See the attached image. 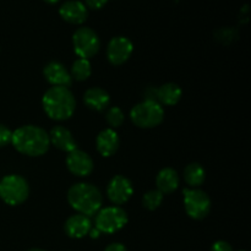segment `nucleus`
<instances>
[{"instance_id":"nucleus-1","label":"nucleus","mask_w":251,"mask_h":251,"mask_svg":"<svg viewBox=\"0 0 251 251\" xmlns=\"http://www.w3.org/2000/svg\"><path fill=\"white\" fill-rule=\"evenodd\" d=\"M11 144L20 153L31 157L42 156L50 146L48 132L36 125H25L15 130Z\"/></svg>"},{"instance_id":"nucleus-2","label":"nucleus","mask_w":251,"mask_h":251,"mask_svg":"<svg viewBox=\"0 0 251 251\" xmlns=\"http://www.w3.org/2000/svg\"><path fill=\"white\" fill-rule=\"evenodd\" d=\"M42 105L46 114L50 119L61 122L73 117L76 108V100L73 92L68 87L53 86L44 93Z\"/></svg>"},{"instance_id":"nucleus-3","label":"nucleus","mask_w":251,"mask_h":251,"mask_svg":"<svg viewBox=\"0 0 251 251\" xmlns=\"http://www.w3.org/2000/svg\"><path fill=\"white\" fill-rule=\"evenodd\" d=\"M68 201L74 210L91 217L102 208L103 196L92 184L78 183L69 189Z\"/></svg>"},{"instance_id":"nucleus-4","label":"nucleus","mask_w":251,"mask_h":251,"mask_svg":"<svg viewBox=\"0 0 251 251\" xmlns=\"http://www.w3.org/2000/svg\"><path fill=\"white\" fill-rule=\"evenodd\" d=\"M28 195L29 186L24 176L10 174L0 180V198L7 205H20L27 200Z\"/></svg>"},{"instance_id":"nucleus-5","label":"nucleus","mask_w":251,"mask_h":251,"mask_svg":"<svg viewBox=\"0 0 251 251\" xmlns=\"http://www.w3.org/2000/svg\"><path fill=\"white\" fill-rule=\"evenodd\" d=\"M131 122L142 129H151L163 122L164 110L158 102L144 100L135 105L130 112Z\"/></svg>"},{"instance_id":"nucleus-6","label":"nucleus","mask_w":251,"mask_h":251,"mask_svg":"<svg viewBox=\"0 0 251 251\" xmlns=\"http://www.w3.org/2000/svg\"><path fill=\"white\" fill-rule=\"evenodd\" d=\"M127 223V215L119 206H110V207L100 208L96 213L95 225L100 233L113 234Z\"/></svg>"},{"instance_id":"nucleus-7","label":"nucleus","mask_w":251,"mask_h":251,"mask_svg":"<svg viewBox=\"0 0 251 251\" xmlns=\"http://www.w3.org/2000/svg\"><path fill=\"white\" fill-rule=\"evenodd\" d=\"M184 194V207L189 217L193 220H202L210 213L211 200L205 191L200 189L185 188Z\"/></svg>"},{"instance_id":"nucleus-8","label":"nucleus","mask_w":251,"mask_h":251,"mask_svg":"<svg viewBox=\"0 0 251 251\" xmlns=\"http://www.w3.org/2000/svg\"><path fill=\"white\" fill-rule=\"evenodd\" d=\"M74 50L78 58L88 59L95 56L100 49V39L90 27H80L73 36Z\"/></svg>"},{"instance_id":"nucleus-9","label":"nucleus","mask_w":251,"mask_h":251,"mask_svg":"<svg viewBox=\"0 0 251 251\" xmlns=\"http://www.w3.org/2000/svg\"><path fill=\"white\" fill-rule=\"evenodd\" d=\"M134 51V44L126 37H114L107 47V58L113 65L126 63Z\"/></svg>"},{"instance_id":"nucleus-10","label":"nucleus","mask_w":251,"mask_h":251,"mask_svg":"<svg viewBox=\"0 0 251 251\" xmlns=\"http://www.w3.org/2000/svg\"><path fill=\"white\" fill-rule=\"evenodd\" d=\"M132 194H134V188L131 181L126 176H115L108 184L107 195L114 205H123L127 202Z\"/></svg>"},{"instance_id":"nucleus-11","label":"nucleus","mask_w":251,"mask_h":251,"mask_svg":"<svg viewBox=\"0 0 251 251\" xmlns=\"http://www.w3.org/2000/svg\"><path fill=\"white\" fill-rule=\"evenodd\" d=\"M66 166L73 174L77 176H87L93 171V161L86 152L74 150L66 157Z\"/></svg>"},{"instance_id":"nucleus-12","label":"nucleus","mask_w":251,"mask_h":251,"mask_svg":"<svg viewBox=\"0 0 251 251\" xmlns=\"http://www.w3.org/2000/svg\"><path fill=\"white\" fill-rule=\"evenodd\" d=\"M61 19L73 25H81L87 20L88 11L86 5L78 0L65 1L59 9Z\"/></svg>"},{"instance_id":"nucleus-13","label":"nucleus","mask_w":251,"mask_h":251,"mask_svg":"<svg viewBox=\"0 0 251 251\" xmlns=\"http://www.w3.org/2000/svg\"><path fill=\"white\" fill-rule=\"evenodd\" d=\"M44 77L50 85L59 87H68L73 83V77L65 66L59 61H50L44 68Z\"/></svg>"},{"instance_id":"nucleus-14","label":"nucleus","mask_w":251,"mask_h":251,"mask_svg":"<svg viewBox=\"0 0 251 251\" xmlns=\"http://www.w3.org/2000/svg\"><path fill=\"white\" fill-rule=\"evenodd\" d=\"M91 229H92V222H91L90 217L81 215V213L69 217L65 223L66 234L74 239L83 238L90 233Z\"/></svg>"},{"instance_id":"nucleus-15","label":"nucleus","mask_w":251,"mask_h":251,"mask_svg":"<svg viewBox=\"0 0 251 251\" xmlns=\"http://www.w3.org/2000/svg\"><path fill=\"white\" fill-rule=\"evenodd\" d=\"M119 136L114 129H104L98 134L97 140H96V146L97 151L102 154L103 157H112L114 156L115 152L119 149Z\"/></svg>"},{"instance_id":"nucleus-16","label":"nucleus","mask_w":251,"mask_h":251,"mask_svg":"<svg viewBox=\"0 0 251 251\" xmlns=\"http://www.w3.org/2000/svg\"><path fill=\"white\" fill-rule=\"evenodd\" d=\"M49 141L56 149L68 152V153L77 149V145H76L73 134L65 126H61V125H58V126L51 129L50 134H49Z\"/></svg>"},{"instance_id":"nucleus-17","label":"nucleus","mask_w":251,"mask_h":251,"mask_svg":"<svg viewBox=\"0 0 251 251\" xmlns=\"http://www.w3.org/2000/svg\"><path fill=\"white\" fill-rule=\"evenodd\" d=\"M83 102L90 109L102 112L110 103L109 93L103 88L92 87L86 91L85 96H83Z\"/></svg>"},{"instance_id":"nucleus-18","label":"nucleus","mask_w":251,"mask_h":251,"mask_svg":"<svg viewBox=\"0 0 251 251\" xmlns=\"http://www.w3.org/2000/svg\"><path fill=\"white\" fill-rule=\"evenodd\" d=\"M180 179L173 168H164L158 173L156 179L157 190L162 194H171L178 189Z\"/></svg>"},{"instance_id":"nucleus-19","label":"nucleus","mask_w":251,"mask_h":251,"mask_svg":"<svg viewBox=\"0 0 251 251\" xmlns=\"http://www.w3.org/2000/svg\"><path fill=\"white\" fill-rule=\"evenodd\" d=\"M180 98L181 88L176 83H166L157 90V100L161 105H176Z\"/></svg>"},{"instance_id":"nucleus-20","label":"nucleus","mask_w":251,"mask_h":251,"mask_svg":"<svg viewBox=\"0 0 251 251\" xmlns=\"http://www.w3.org/2000/svg\"><path fill=\"white\" fill-rule=\"evenodd\" d=\"M205 169L199 163H190L184 171V179L191 188H198L205 181Z\"/></svg>"},{"instance_id":"nucleus-21","label":"nucleus","mask_w":251,"mask_h":251,"mask_svg":"<svg viewBox=\"0 0 251 251\" xmlns=\"http://www.w3.org/2000/svg\"><path fill=\"white\" fill-rule=\"evenodd\" d=\"M91 73H92V68H91L90 60L88 59L78 58L73 64L70 75L71 77L77 81H85L90 77Z\"/></svg>"},{"instance_id":"nucleus-22","label":"nucleus","mask_w":251,"mask_h":251,"mask_svg":"<svg viewBox=\"0 0 251 251\" xmlns=\"http://www.w3.org/2000/svg\"><path fill=\"white\" fill-rule=\"evenodd\" d=\"M163 201V194L159 190H150L147 191L142 199V203L145 207L150 211H154L161 206Z\"/></svg>"},{"instance_id":"nucleus-23","label":"nucleus","mask_w":251,"mask_h":251,"mask_svg":"<svg viewBox=\"0 0 251 251\" xmlns=\"http://www.w3.org/2000/svg\"><path fill=\"white\" fill-rule=\"evenodd\" d=\"M105 119H107L108 124L114 129V127L122 126L123 123H124V113L120 108L118 107H112L107 112V115H105Z\"/></svg>"},{"instance_id":"nucleus-24","label":"nucleus","mask_w":251,"mask_h":251,"mask_svg":"<svg viewBox=\"0 0 251 251\" xmlns=\"http://www.w3.org/2000/svg\"><path fill=\"white\" fill-rule=\"evenodd\" d=\"M12 132L9 127H6L5 125L0 124V147L6 146L7 144L11 142Z\"/></svg>"},{"instance_id":"nucleus-25","label":"nucleus","mask_w":251,"mask_h":251,"mask_svg":"<svg viewBox=\"0 0 251 251\" xmlns=\"http://www.w3.org/2000/svg\"><path fill=\"white\" fill-rule=\"evenodd\" d=\"M211 251H234L233 250L232 245L229 243L225 242V240H218L211 248Z\"/></svg>"},{"instance_id":"nucleus-26","label":"nucleus","mask_w":251,"mask_h":251,"mask_svg":"<svg viewBox=\"0 0 251 251\" xmlns=\"http://www.w3.org/2000/svg\"><path fill=\"white\" fill-rule=\"evenodd\" d=\"M107 2L108 0H86V7H90L92 10H98L102 9Z\"/></svg>"},{"instance_id":"nucleus-27","label":"nucleus","mask_w":251,"mask_h":251,"mask_svg":"<svg viewBox=\"0 0 251 251\" xmlns=\"http://www.w3.org/2000/svg\"><path fill=\"white\" fill-rule=\"evenodd\" d=\"M104 251H126V248L120 243H112L105 248Z\"/></svg>"},{"instance_id":"nucleus-28","label":"nucleus","mask_w":251,"mask_h":251,"mask_svg":"<svg viewBox=\"0 0 251 251\" xmlns=\"http://www.w3.org/2000/svg\"><path fill=\"white\" fill-rule=\"evenodd\" d=\"M88 234H90L91 238H93V239H97V238L100 235V232L97 229V228H92V229L90 230V233H88Z\"/></svg>"},{"instance_id":"nucleus-29","label":"nucleus","mask_w":251,"mask_h":251,"mask_svg":"<svg viewBox=\"0 0 251 251\" xmlns=\"http://www.w3.org/2000/svg\"><path fill=\"white\" fill-rule=\"evenodd\" d=\"M46 2H48V4H56V2H59L60 0H44Z\"/></svg>"},{"instance_id":"nucleus-30","label":"nucleus","mask_w":251,"mask_h":251,"mask_svg":"<svg viewBox=\"0 0 251 251\" xmlns=\"http://www.w3.org/2000/svg\"><path fill=\"white\" fill-rule=\"evenodd\" d=\"M28 251H46V250H42V249H31V250H28Z\"/></svg>"}]
</instances>
